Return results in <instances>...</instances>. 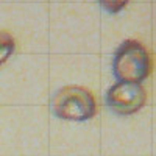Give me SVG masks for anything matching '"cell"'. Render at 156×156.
Returning <instances> with one entry per match:
<instances>
[{"instance_id": "obj_1", "label": "cell", "mask_w": 156, "mask_h": 156, "mask_svg": "<svg viewBox=\"0 0 156 156\" xmlns=\"http://www.w3.org/2000/svg\"><path fill=\"white\" fill-rule=\"evenodd\" d=\"M151 72L148 50L136 39H128L115 50L112 58V73L119 81L142 83Z\"/></svg>"}, {"instance_id": "obj_4", "label": "cell", "mask_w": 156, "mask_h": 156, "mask_svg": "<svg viewBox=\"0 0 156 156\" xmlns=\"http://www.w3.org/2000/svg\"><path fill=\"white\" fill-rule=\"evenodd\" d=\"M14 50H16L14 37L8 31L0 30V66L9 59V56L14 53Z\"/></svg>"}, {"instance_id": "obj_5", "label": "cell", "mask_w": 156, "mask_h": 156, "mask_svg": "<svg viewBox=\"0 0 156 156\" xmlns=\"http://www.w3.org/2000/svg\"><path fill=\"white\" fill-rule=\"evenodd\" d=\"M128 2L129 0H98L100 6L106 12H109V14H117V12H120L128 5Z\"/></svg>"}, {"instance_id": "obj_3", "label": "cell", "mask_w": 156, "mask_h": 156, "mask_svg": "<svg viewBox=\"0 0 156 156\" xmlns=\"http://www.w3.org/2000/svg\"><path fill=\"white\" fill-rule=\"evenodd\" d=\"M147 92L140 83L117 81L106 92V105L115 114L131 115L145 105Z\"/></svg>"}, {"instance_id": "obj_2", "label": "cell", "mask_w": 156, "mask_h": 156, "mask_svg": "<svg viewBox=\"0 0 156 156\" xmlns=\"http://www.w3.org/2000/svg\"><path fill=\"white\" fill-rule=\"evenodd\" d=\"M50 106L58 119L86 122L95 115V98L90 90L81 86H64L51 97Z\"/></svg>"}]
</instances>
